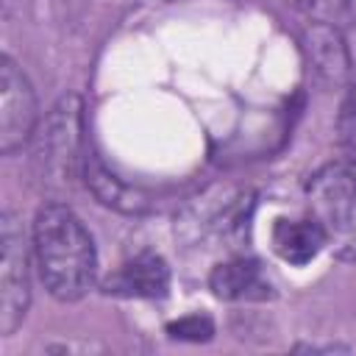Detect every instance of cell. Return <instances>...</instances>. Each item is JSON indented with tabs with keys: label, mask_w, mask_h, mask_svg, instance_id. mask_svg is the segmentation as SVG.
I'll return each instance as SVG.
<instances>
[{
	"label": "cell",
	"mask_w": 356,
	"mask_h": 356,
	"mask_svg": "<svg viewBox=\"0 0 356 356\" xmlns=\"http://www.w3.org/2000/svg\"><path fill=\"white\" fill-rule=\"evenodd\" d=\"M36 131V95L11 56L0 58V150L17 153Z\"/></svg>",
	"instance_id": "4"
},
{
	"label": "cell",
	"mask_w": 356,
	"mask_h": 356,
	"mask_svg": "<svg viewBox=\"0 0 356 356\" xmlns=\"http://www.w3.org/2000/svg\"><path fill=\"white\" fill-rule=\"evenodd\" d=\"M209 286L225 300H267L273 298V284L253 259H231L211 270Z\"/></svg>",
	"instance_id": "7"
},
{
	"label": "cell",
	"mask_w": 356,
	"mask_h": 356,
	"mask_svg": "<svg viewBox=\"0 0 356 356\" xmlns=\"http://www.w3.org/2000/svg\"><path fill=\"white\" fill-rule=\"evenodd\" d=\"M309 217L320 225L325 248L339 261H356V175L348 164L331 161L306 184Z\"/></svg>",
	"instance_id": "2"
},
{
	"label": "cell",
	"mask_w": 356,
	"mask_h": 356,
	"mask_svg": "<svg viewBox=\"0 0 356 356\" xmlns=\"http://www.w3.org/2000/svg\"><path fill=\"white\" fill-rule=\"evenodd\" d=\"M298 3H309V0H298Z\"/></svg>",
	"instance_id": "13"
},
{
	"label": "cell",
	"mask_w": 356,
	"mask_h": 356,
	"mask_svg": "<svg viewBox=\"0 0 356 356\" xmlns=\"http://www.w3.org/2000/svg\"><path fill=\"white\" fill-rule=\"evenodd\" d=\"M0 334L11 337L31 303V278H28V242L22 222L14 211L3 214L0 222Z\"/></svg>",
	"instance_id": "3"
},
{
	"label": "cell",
	"mask_w": 356,
	"mask_h": 356,
	"mask_svg": "<svg viewBox=\"0 0 356 356\" xmlns=\"http://www.w3.org/2000/svg\"><path fill=\"white\" fill-rule=\"evenodd\" d=\"M167 334H170V337H175V339L206 342V339H211L214 325H211V320H209V317H203V314H186V317H181V320L170 323V325H167Z\"/></svg>",
	"instance_id": "12"
},
{
	"label": "cell",
	"mask_w": 356,
	"mask_h": 356,
	"mask_svg": "<svg viewBox=\"0 0 356 356\" xmlns=\"http://www.w3.org/2000/svg\"><path fill=\"white\" fill-rule=\"evenodd\" d=\"M303 47H306V56H309L314 72L325 83H342L348 78V72H350L348 47H345L342 36L331 25L314 22L312 28H306Z\"/></svg>",
	"instance_id": "8"
},
{
	"label": "cell",
	"mask_w": 356,
	"mask_h": 356,
	"mask_svg": "<svg viewBox=\"0 0 356 356\" xmlns=\"http://www.w3.org/2000/svg\"><path fill=\"white\" fill-rule=\"evenodd\" d=\"M83 172H86V184L92 186V192L100 197V203H106V206H114V209H120V211H139V209H145V200L136 195V192H131L125 184H120L103 164H100V159L97 156H83Z\"/></svg>",
	"instance_id": "10"
},
{
	"label": "cell",
	"mask_w": 356,
	"mask_h": 356,
	"mask_svg": "<svg viewBox=\"0 0 356 356\" xmlns=\"http://www.w3.org/2000/svg\"><path fill=\"white\" fill-rule=\"evenodd\" d=\"M273 248L284 261H289L295 267H303L325 248V236H323L320 225L312 217H306V220H278L275 228H273Z\"/></svg>",
	"instance_id": "9"
},
{
	"label": "cell",
	"mask_w": 356,
	"mask_h": 356,
	"mask_svg": "<svg viewBox=\"0 0 356 356\" xmlns=\"http://www.w3.org/2000/svg\"><path fill=\"white\" fill-rule=\"evenodd\" d=\"M39 161L50 175L64 181L81 156V100L67 95L50 111L39 136Z\"/></svg>",
	"instance_id": "5"
},
{
	"label": "cell",
	"mask_w": 356,
	"mask_h": 356,
	"mask_svg": "<svg viewBox=\"0 0 356 356\" xmlns=\"http://www.w3.org/2000/svg\"><path fill=\"white\" fill-rule=\"evenodd\" d=\"M337 139H339V150H342L345 161L350 167H356V83L348 89V95H345V100L339 106Z\"/></svg>",
	"instance_id": "11"
},
{
	"label": "cell",
	"mask_w": 356,
	"mask_h": 356,
	"mask_svg": "<svg viewBox=\"0 0 356 356\" xmlns=\"http://www.w3.org/2000/svg\"><path fill=\"white\" fill-rule=\"evenodd\" d=\"M33 253L47 292L58 300L83 298L97 275V253L86 225L64 203H44L33 220Z\"/></svg>",
	"instance_id": "1"
},
{
	"label": "cell",
	"mask_w": 356,
	"mask_h": 356,
	"mask_svg": "<svg viewBox=\"0 0 356 356\" xmlns=\"http://www.w3.org/2000/svg\"><path fill=\"white\" fill-rule=\"evenodd\" d=\"M170 286V267L159 253H136L103 281L108 295L120 298H161Z\"/></svg>",
	"instance_id": "6"
}]
</instances>
